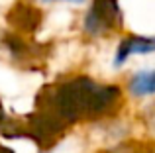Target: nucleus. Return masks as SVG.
I'll use <instances>...</instances> for the list:
<instances>
[{"mask_svg":"<svg viewBox=\"0 0 155 153\" xmlns=\"http://www.w3.org/2000/svg\"><path fill=\"white\" fill-rule=\"evenodd\" d=\"M120 96L116 84H98L91 76L81 75L43 86L35 98V110L49 112L65 126H71L79 120L100 118L116 110Z\"/></svg>","mask_w":155,"mask_h":153,"instance_id":"f257e3e1","label":"nucleus"},{"mask_svg":"<svg viewBox=\"0 0 155 153\" xmlns=\"http://www.w3.org/2000/svg\"><path fill=\"white\" fill-rule=\"evenodd\" d=\"M122 24H124V18H122L118 0H92L84 16L83 28L88 35L98 37V35L116 31L118 28H122Z\"/></svg>","mask_w":155,"mask_h":153,"instance_id":"f03ea898","label":"nucleus"},{"mask_svg":"<svg viewBox=\"0 0 155 153\" xmlns=\"http://www.w3.org/2000/svg\"><path fill=\"white\" fill-rule=\"evenodd\" d=\"M24 128H26V138L34 139L41 149H47L63 138L65 130L69 126H65L59 118H55L49 112L34 110L31 114L26 116Z\"/></svg>","mask_w":155,"mask_h":153,"instance_id":"7ed1b4c3","label":"nucleus"},{"mask_svg":"<svg viewBox=\"0 0 155 153\" xmlns=\"http://www.w3.org/2000/svg\"><path fill=\"white\" fill-rule=\"evenodd\" d=\"M8 24L16 31L22 34H35L41 26V12L28 2H16L8 12Z\"/></svg>","mask_w":155,"mask_h":153,"instance_id":"20e7f679","label":"nucleus"},{"mask_svg":"<svg viewBox=\"0 0 155 153\" xmlns=\"http://www.w3.org/2000/svg\"><path fill=\"white\" fill-rule=\"evenodd\" d=\"M155 51V37H147V35H128L120 41L116 51V59L114 65L120 67L128 61L130 55H145V53H153Z\"/></svg>","mask_w":155,"mask_h":153,"instance_id":"39448f33","label":"nucleus"},{"mask_svg":"<svg viewBox=\"0 0 155 153\" xmlns=\"http://www.w3.org/2000/svg\"><path fill=\"white\" fill-rule=\"evenodd\" d=\"M128 90L134 96H149L155 94V71H140L130 79Z\"/></svg>","mask_w":155,"mask_h":153,"instance_id":"423d86ee","label":"nucleus"},{"mask_svg":"<svg viewBox=\"0 0 155 153\" xmlns=\"http://www.w3.org/2000/svg\"><path fill=\"white\" fill-rule=\"evenodd\" d=\"M147 124L155 130V104L149 106V110H147Z\"/></svg>","mask_w":155,"mask_h":153,"instance_id":"0eeeda50","label":"nucleus"},{"mask_svg":"<svg viewBox=\"0 0 155 153\" xmlns=\"http://www.w3.org/2000/svg\"><path fill=\"white\" fill-rule=\"evenodd\" d=\"M4 122V108H2V102H0V124Z\"/></svg>","mask_w":155,"mask_h":153,"instance_id":"6e6552de","label":"nucleus"},{"mask_svg":"<svg viewBox=\"0 0 155 153\" xmlns=\"http://www.w3.org/2000/svg\"><path fill=\"white\" fill-rule=\"evenodd\" d=\"M0 153H14V151L8 149V147H0Z\"/></svg>","mask_w":155,"mask_h":153,"instance_id":"1a4fd4ad","label":"nucleus"},{"mask_svg":"<svg viewBox=\"0 0 155 153\" xmlns=\"http://www.w3.org/2000/svg\"><path fill=\"white\" fill-rule=\"evenodd\" d=\"M45 2H51V0H45ZM65 2H81V0H65Z\"/></svg>","mask_w":155,"mask_h":153,"instance_id":"9d476101","label":"nucleus"},{"mask_svg":"<svg viewBox=\"0 0 155 153\" xmlns=\"http://www.w3.org/2000/svg\"><path fill=\"white\" fill-rule=\"evenodd\" d=\"M98 153H114V151H98Z\"/></svg>","mask_w":155,"mask_h":153,"instance_id":"9b49d317","label":"nucleus"}]
</instances>
